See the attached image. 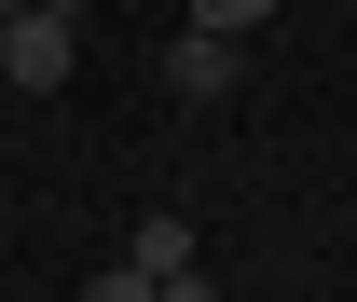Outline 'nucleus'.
I'll return each instance as SVG.
<instances>
[{
  "label": "nucleus",
  "mask_w": 357,
  "mask_h": 302,
  "mask_svg": "<svg viewBox=\"0 0 357 302\" xmlns=\"http://www.w3.org/2000/svg\"><path fill=\"white\" fill-rule=\"evenodd\" d=\"M69 69H83V28H69V0H42V14H14V28H0V83L55 96Z\"/></svg>",
  "instance_id": "obj_1"
},
{
  "label": "nucleus",
  "mask_w": 357,
  "mask_h": 302,
  "mask_svg": "<svg viewBox=\"0 0 357 302\" xmlns=\"http://www.w3.org/2000/svg\"><path fill=\"white\" fill-rule=\"evenodd\" d=\"M165 83H178V96H234V83H248V42H220V28H178V42H165Z\"/></svg>",
  "instance_id": "obj_2"
},
{
  "label": "nucleus",
  "mask_w": 357,
  "mask_h": 302,
  "mask_svg": "<svg viewBox=\"0 0 357 302\" xmlns=\"http://www.w3.org/2000/svg\"><path fill=\"white\" fill-rule=\"evenodd\" d=\"M124 261H137V275H192V220H137Z\"/></svg>",
  "instance_id": "obj_3"
},
{
  "label": "nucleus",
  "mask_w": 357,
  "mask_h": 302,
  "mask_svg": "<svg viewBox=\"0 0 357 302\" xmlns=\"http://www.w3.org/2000/svg\"><path fill=\"white\" fill-rule=\"evenodd\" d=\"M192 28H220V42H248V28H275V0H192Z\"/></svg>",
  "instance_id": "obj_4"
},
{
  "label": "nucleus",
  "mask_w": 357,
  "mask_h": 302,
  "mask_svg": "<svg viewBox=\"0 0 357 302\" xmlns=\"http://www.w3.org/2000/svg\"><path fill=\"white\" fill-rule=\"evenodd\" d=\"M83 302H151V275H137V261H110V275H96Z\"/></svg>",
  "instance_id": "obj_5"
},
{
  "label": "nucleus",
  "mask_w": 357,
  "mask_h": 302,
  "mask_svg": "<svg viewBox=\"0 0 357 302\" xmlns=\"http://www.w3.org/2000/svg\"><path fill=\"white\" fill-rule=\"evenodd\" d=\"M151 302H220V289H206V275H151Z\"/></svg>",
  "instance_id": "obj_6"
},
{
  "label": "nucleus",
  "mask_w": 357,
  "mask_h": 302,
  "mask_svg": "<svg viewBox=\"0 0 357 302\" xmlns=\"http://www.w3.org/2000/svg\"><path fill=\"white\" fill-rule=\"evenodd\" d=\"M0 14H42V0H0Z\"/></svg>",
  "instance_id": "obj_7"
},
{
  "label": "nucleus",
  "mask_w": 357,
  "mask_h": 302,
  "mask_svg": "<svg viewBox=\"0 0 357 302\" xmlns=\"http://www.w3.org/2000/svg\"><path fill=\"white\" fill-rule=\"evenodd\" d=\"M0 28H14V14H0Z\"/></svg>",
  "instance_id": "obj_8"
}]
</instances>
